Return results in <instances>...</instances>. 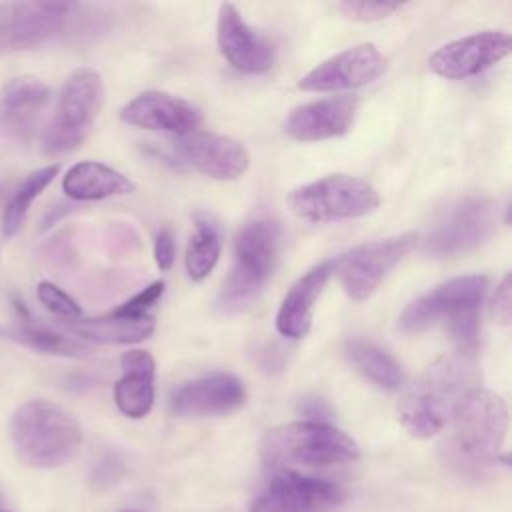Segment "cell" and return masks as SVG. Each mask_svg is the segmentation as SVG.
Listing matches in <instances>:
<instances>
[{
  "instance_id": "cell-1",
  "label": "cell",
  "mask_w": 512,
  "mask_h": 512,
  "mask_svg": "<svg viewBox=\"0 0 512 512\" xmlns=\"http://www.w3.org/2000/svg\"><path fill=\"white\" fill-rule=\"evenodd\" d=\"M480 388L476 356L452 352L428 366L400 396L398 422L414 438H432L442 432L466 398Z\"/></svg>"
},
{
  "instance_id": "cell-2",
  "label": "cell",
  "mask_w": 512,
  "mask_h": 512,
  "mask_svg": "<svg viewBox=\"0 0 512 512\" xmlns=\"http://www.w3.org/2000/svg\"><path fill=\"white\" fill-rule=\"evenodd\" d=\"M508 430V408L502 396L476 388L460 406L448 434L438 446L442 464L460 476H480L498 460Z\"/></svg>"
},
{
  "instance_id": "cell-3",
  "label": "cell",
  "mask_w": 512,
  "mask_h": 512,
  "mask_svg": "<svg viewBox=\"0 0 512 512\" xmlns=\"http://www.w3.org/2000/svg\"><path fill=\"white\" fill-rule=\"evenodd\" d=\"M16 458L30 468L66 464L82 444V428L72 414L48 400L20 404L10 420Z\"/></svg>"
},
{
  "instance_id": "cell-4",
  "label": "cell",
  "mask_w": 512,
  "mask_h": 512,
  "mask_svg": "<svg viewBox=\"0 0 512 512\" xmlns=\"http://www.w3.org/2000/svg\"><path fill=\"white\" fill-rule=\"evenodd\" d=\"M280 254V226L258 216L248 220L236 234L230 274L218 294V308L224 314L248 310L272 278Z\"/></svg>"
},
{
  "instance_id": "cell-5",
  "label": "cell",
  "mask_w": 512,
  "mask_h": 512,
  "mask_svg": "<svg viewBox=\"0 0 512 512\" xmlns=\"http://www.w3.org/2000/svg\"><path fill=\"white\" fill-rule=\"evenodd\" d=\"M358 444L328 422H290L268 430L260 442V458L276 470L324 468L354 462Z\"/></svg>"
},
{
  "instance_id": "cell-6",
  "label": "cell",
  "mask_w": 512,
  "mask_h": 512,
  "mask_svg": "<svg viewBox=\"0 0 512 512\" xmlns=\"http://www.w3.org/2000/svg\"><path fill=\"white\" fill-rule=\"evenodd\" d=\"M104 104V82L94 68L74 70L58 96L56 112L42 136V150L60 156L78 148Z\"/></svg>"
},
{
  "instance_id": "cell-7",
  "label": "cell",
  "mask_w": 512,
  "mask_h": 512,
  "mask_svg": "<svg viewBox=\"0 0 512 512\" xmlns=\"http://www.w3.org/2000/svg\"><path fill=\"white\" fill-rule=\"evenodd\" d=\"M286 204L302 220L334 222L372 214L380 206V196L362 178L330 174L288 192Z\"/></svg>"
},
{
  "instance_id": "cell-8",
  "label": "cell",
  "mask_w": 512,
  "mask_h": 512,
  "mask_svg": "<svg viewBox=\"0 0 512 512\" xmlns=\"http://www.w3.org/2000/svg\"><path fill=\"white\" fill-rule=\"evenodd\" d=\"M498 204L486 196H466L444 210L424 238V252L434 258L466 254L496 230Z\"/></svg>"
},
{
  "instance_id": "cell-9",
  "label": "cell",
  "mask_w": 512,
  "mask_h": 512,
  "mask_svg": "<svg viewBox=\"0 0 512 512\" xmlns=\"http://www.w3.org/2000/svg\"><path fill=\"white\" fill-rule=\"evenodd\" d=\"M416 240L418 236L414 232H406L358 244L336 258L334 272L338 274L346 296L354 302L370 298L390 270H394L412 252Z\"/></svg>"
},
{
  "instance_id": "cell-10",
  "label": "cell",
  "mask_w": 512,
  "mask_h": 512,
  "mask_svg": "<svg viewBox=\"0 0 512 512\" xmlns=\"http://www.w3.org/2000/svg\"><path fill=\"white\" fill-rule=\"evenodd\" d=\"M164 154L176 166L200 172L214 180H236L250 166V154L242 142L212 132L174 136L166 142Z\"/></svg>"
},
{
  "instance_id": "cell-11",
  "label": "cell",
  "mask_w": 512,
  "mask_h": 512,
  "mask_svg": "<svg viewBox=\"0 0 512 512\" xmlns=\"http://www.w3.org/2000/svg\"><path fill=\"white\" fill-rule=\"evenodd\" d=\"M486 290L488 278L480 274L442 282L404 308L398 316V330L404 334H420L440 320H452L468 310H476L480 308Z\"/></svg>"
},
{
  "instance_id": "cell-12",
  "label": "cell",
  "mask_w": 512,
  "mask_h": 512,
  "mask_svg": "<svg viewBox=\"0 0 512 512\" xmlns=\"http://www.w3.org/2000/svg\"><path fill=\"white\" fill-rule=\"evenodd\" d=\"M344 496L334 482L280 470L256 496L250 512H334Z\"/></svg>"
},
{
  "instance_id": "cell-13",
  "label": "cell",
  "mask_w": 512,
  "mask_h": 512,
  "mask_svg": "<svg viewBox=\"0 0 512 512\" xmlns=\"http://www.w3.org/2000/svg\"><path fill=\"white\" fill-rule=\"evenodd\" d=\"M74 8L70 2H2L0 54L34 48L56 36Z\"/></svg>"
},
{
  "instance_id": "cell-14",
  "label": "cell",
  "mask_w": 512,
  "mask_h": 512,
  "mask_svg": "<svg viewBox=\"0 0 512 512\" xmlns=\"http://www.w3.org/2000/svg\"><path fill=\"white\" fill-rule=\"evenodd\" d=\"M510 48L512 40L508 32L484 30L440 46L428 58V66L442 78L462 80L496 66L510 54Z\"/></svg>"
},
{
  "instance_id": "cell-15",
  "label": "cell",
  "mask_w": 512,
  "mask_h": 512,
  "mask_svg": "<svg viewBox=\"0 0 512 512\" xmlns=\"http://www.w3.org/2000/svg\"><path fill=\"white\" fill-rule=\"evenodd\" d=\"M386 60L372 42L350 46L314 66L298 82L306 92H340L366 86L380 78Z\"/></svg>"
},
{
  "instance_id": "cell-16",
  "label": "cell",
  "mask_w": 512,
  "mask_h": 512,
  "mask_svg": "<svg viewBox=\"0 0 512 512\" xmlns=\"http://www.w3.org/2000/svg\"><path fill=\"white\" fill-rule=\"evenodd\" d=\"M246 402L240 378L228 372H212L182 382L170 394V412L180 418H208L236 412Z\"/></svg>"
},
{
  "instance_id": "cell-17",
  "label": "cell",
  "mask_w": 512,
  "mask_h": 512,
  "mask_svg": "<svg viewBox=\"0 0 512 512\" xmlns=\"http://www.w3.org/2000/svg\"><path fill=\"white\" fill-rule=\"evenodd\" d=\"M120 120L152 132L184 136L202 124V112L192 102L162 90H148L134 96L120 110Z\"/></svg>"
},
{
  "instance_id": "cell-18",
  "label": "cell",
  "mask_w": 512,
  "mask_h": 512,
  "mask_svg": "<svg viewBox=\"0 0 512 512\" xmlns=\"http://www.w3.org/2000/svg\"><path fill=\"white\" fill-rule=\"evenodd\" d=\"M216 40L226 62L242 74L258 76L268 72L274 64L272 46L246 24L234 4H220L216 18Z\"/></svg>"
},
{
  "instance_id": "cell-19",
  "label": "cell",
  "mask_w": 512,
  "mask_h": 512,
  "mask_svg": "<svg viewBox=\"0 0 512 512\" xmlns=\"http://www.w3.org/2000/svg\"><path fill=\"white\" fill-rule=\"evenodd\" d=\"M50 102V88L36 76H16L0 88V136L28 142Z\"/></svg>"
},
{
  "instance_id": "cell-20",
  "label": "cell",
  "mask_w": 512,
  "mask_h": 512,
  "mask_svg": "<svg viewBox=\"0 0 512 512\" xmlns=\"http://www.w3.org/2000/svg\"><path fill=\"white\" fill-rule=\"evenodd\" d=\"M356 96H330L302 104L290 112L284 130L298 142H320L346 134L358 114Z\"/></svg>"
},
{
  "instance_id": "cell-21",
  "label": "cell",
  "mask_w": 512,
  "mask_h": 512,
  "mask_svg": "<svg viewBox=\"0 0 512 512\" xmlns=\"http://www.w3.org/2000/svg\"><path fill=\"white\" fill-rule=\"evenodd\" d=\"M332 274H334V260H324L314 268H310L304 276H300L292 284V288L286 292L276 314V330L282 336L290 340H300L308 336L312 328L314 304Z\"/></svg>"
},
{
  "instance_id": "cell-22",
  "label": "cell",
  "mask_w": 512,
  "mask_h": 512,
  "mask_svg": "<svg viewBox=\"0 0 512 512\" xmlns=\"http://www.w3.org/2000/svg\"><path fill=\"white\" fill-rule=\"evenodd\" d=\"M122 378L114 384V402L128 418H144L154 406L156 362L146 350H128L120 358Z\"/></svg>"
},
{
  "instance_id": "cell-23",
  "label": "cell",
  "mask_w": 512,
  "mask_h": 512,
  "mask_svg": "<svg viewBox=\"0 0 512 512\" xmlns=\"http://www.w3.org/2000/svg\"><path fill=\"white\" fill-rule=\"evenodd\" d=\"M62 190L68 198L80 202L104 200L110 196H124L136 190V184L122 172L108 164L84 160L68 168L62 178Z\"/></svg>"
},
{
  "instance_id": "cell-24",
  "label": "cell",
  "mask_w": 512,
  "mask_h": 512,
  "mask_svg": "<svg viewBox=\"0 0 512 512\" xmlns=\"http://www.w3.org/2000/svg\"><path fill=\"white\" fill-rule=\"evenodd\" d=\"M68 330L100 344H136L154 332V316H126L112 310L98 318H78Z\"/></svg>"
},
{
  "instance_id": "cell-25",
  "label": "cell",
  "mask_w": 512,
  "mask_h": 512,
  "mask_svg": "<svg viewBox=\"0 0 512 512\" xmlns=\"http://www.w3.org/2000/svg\"><path fill=\"white\" fill-rule=\"evenodd\" d=\"M344 352L350 358V362L356 366V370L384 390H398L402 388L406 376L402 366L390 356L384 348L362 340V338H350L344 344Z\"/></svg>"
},
{
  "instance_id": "cell-26",
  "label": "cell",
  "mask_w": 512,
  "mask_h": 512,
  "mask_svg": "<svg viewBox=\"0 0 512 512\" xmlns=\"http://www.w3.org/2000/svg\"><path fill=\"white\" fill-rule=\"evenodd\" d=\"M222 248V228L208 212H198L194 218V232L186 246V272L192 282H202L214 270Z\"/></svg>"
},
{
  "instance_id": "cell-27",
  "label": "cell",
  "mask_w": 512,
  "mask_h": 512,
  "mask_svg": "<svg viewBox=\"0 0 512 512\" xmlns=\"http://www.w3.org/2000/svg\"><path fill=\"white\" fill-rule=\"evenodd\" d=\"M58 172H60V164L42 166L38 170H32L28 176H24V180L14 188L2 214V230L6 236L18 234L32 202L48 188V184L58 176Z\"/></svg>"
},
{
  "instance_id": "cell-28",
  "label": "cell",
  "mask_w": 512,
  "mask_h": 512,
  "mask_svg": "<svg viewBox=\"0 0 512 512\" xmlns=\"http://www.w3.org/2000/svg\"><path fill=\"white\" fill-rule=\"evenodd\" d=\"M8 336L42 354H54V356H86L88 354V348L82 346L80 342L36 324H20L8 330Z\"/></svg>"
},
{
  "instance_id": "cell-29",
  "label": "cell",
  "mask_w": 512,
  "mask_h": 512,
  "mask_svg": "<svg viewBox=\"0 0 512 512\" xmlns=\"http://www.w3.org/2000/svg\"><path fill=\"white\" fill-rule=\"evenodd\" d=\"M38 300L44 304L46 310H50L52 314L64 318V320H78L82 316V310L80 306L76 304L74 298H70L62 288H58L56 284L52 282H40L38 284Z\"/></svg>"
},
{
  "instance_id": "cell-30",
  "label": "cell",
  "mask_w": 512,
  "mask_h": 512,
  "mask_svg": "<svg viewBox=\"0 0 512 512\" xmlns=\"http://www.w3.org/2000/svg\"><path fill=\"white\" fill-rule=\"evenodd\" d=\"M450 330L454 336V342L458 344V352L476 356L478 344H480V314L476 310H468L456 318L450 320Z\"/></svg>"
},
{
  "instance_id": "cell-31",
  "label": "cell",
  "mask_w": 512,
  "mask_h": 512,
  "mask_svg": "<svg viewBox=\"0 0 512 512\" xmlns=\"http://www.w3.org/2000/svg\"><path fill=\"white\" fill-rule=\"evenodd\" d=\"M336 8L350 20L376 22V20L392 16L396 10L402 8V4L400 2H354V0H346V2H338Z\"/></svg>"
},
{
  "instance_id": "cell-32",
  "label": "cell",
  "mask_w": 512,
  "mask_h": 512,
  "mask_svg": "<svg viewBox=\"0 0 512 512\" xmlns=\"http://www.w3.org/2000/svg\"><path fill=\"white\" fill-rule=\"evenodd\" d=\"M162 294H164V282L156 280L114 310L118 314H126V316H152L150 312L158 304Z\"/></svg>"
},
{
  "instance_id": "cell-33",
  "label": "cell",
  "mask_w": 512,
  "mask_h": 512,
  "mask_svg": "<svg viewBox=\"0 0 512 512\" xmlns=\"http://www.w3.org/2000/svg\"><path fill=\"white\" fill-rule=\"evenodd\" d=\"M176 260V242L170 228H162L154 240V262L162 272H168Z\"/></svg>"
},
{
  "instance_id": "cell-34",
  "label": "cell",
  "mask_w": 512,
  "mask_h": 512,
  "mask_svg": "<svg viewBox=\"0 0 512 512\" xmlns=\"http://www.w3.org/2000/svg\"><path fill=\"white\" fill-rule=\"evenodd\" d=\"M510 290H512V286H510V274H506V276L500 280V284H498V288H496V292H494L492 308H490L492 316H494L500 324H504V326L510 324V308H512V304H510V302H512Z\"/></svg>"
},
{
  "instance_id": "cell-35",
  "label": "cell",
  "mask_w": 512,
  "mask_h": 512,
  "mask_svg": "<svg viewBox=\"0 0 512 512\" xmlns=\"http://www.w3.org/2000/svg\"><path fill=\"white\" fill-rule=\"evenodd\" d=\"M300 412L310 418V422H326V418L332 414L326 400L318 396H306L300 400Z\"/></svg>"
},
{
  "instance_id": "cell-36",
  "label": "cell",
  "mask_w": 512,
  "mask_h": 512,
  "mask_svg": "<svg viewBox=\"0 0 512 512\" xmlns=\"http://www.w3.org/2000/svg\"><path fill=\"white\" fill-rule=\"evenodd\" d=\"M122 512H140V510H122Z\"/></svg>"
},
{
  "instance_id": "cell-37",
  "label": "cell",
  "mask_w": 512,
  "mask_h": 512,
  "mask_svg": "<svg viewBox=\"0 0 512 512\" xmlns=\"http://www.w3.org/2000/svg\"><path fill=\"white\" fill-rule=\"evenodd\" d=\"M0 512H4V510H0Z\"/></svg>"
}]
</instances>
